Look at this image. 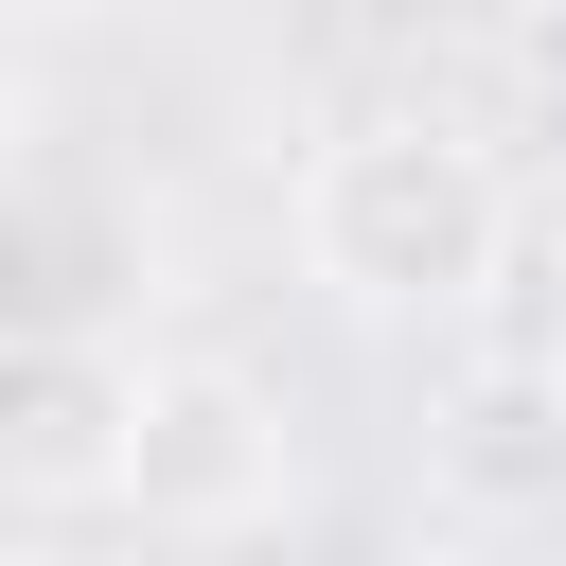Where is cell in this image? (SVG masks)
Masks as SVG:
<instances>
[{
	"label": "cell",
	"mask_w": 566,
	"mask_h": 566,
	"mask_svg": "<svg viewBox=\"0 0 566 566\" xmlns=\"http://www.w3.org/2000/svg\"><path fill=\"white\" fill-rule=\"evenodd\" d=\"M283 478H301V442H283V389L265 371H230V354H142V460H124V513L142 531H248V513H283Z\"/></svg>",
	"instance_id": "7a4b0ae2"
},
{
	"label": "cell",
	"mask_w": 566,
	"mask_h": 566,
	"mask_svg": "<svg viewBox=\"0 0 566 566\" xmlns=\"http://www.w3.org/2000/svg\"><path fill=\"white\" fill-rule=\"evenodd\" d=\"M548 371H566V354H548Z\"/></svg>",
	"instance_id": "5b68a950"
},
{
	"label": "cell",
	"mask_w": 566,
	"mask_h": 566,
	"mask_svg": "<svg viewBox=\"0 0 566 566\" xmlns=\"http://www.w3.org/2000/svg\"><path fill=\"white\" fill-rule=\"evenodd\" d=\"M18 195H35V53L0 35V212H18Z\"/></svg>",
	"instance_id": "277c9868"
},
{
	"label": "cell",
	"mask_w": 566,
	"mask_h": 566,
	"mask_svg": "<svg viewBox=\"0 0 566 566\" xmlns=\"http://www.w3.org/2000/svg\"><path fill=\"white\" fill-rule=\"evenodd\" d=\"M513 230H531L513 159L478 124H442V106H371V124H336L301 159V265L354 318H478Z\"/></svg>",
	"instance_id": "6da1fadb"
},
{
	"label": "cell",
	"mask_w": 566,
	"mask_h": 566,
	"mask_svg": "<svg viewBox=\"0 0 566 566\" xmlns=\"http://www.w3.org/2000/svg\"><path fill=\"white\" fill-rule=\"evenodd\" d=\"M124 460H142V354L106 318H0V495L124 513Z\"/></svg>",
	"instance_id": "3957f363"
}]
</instances>
